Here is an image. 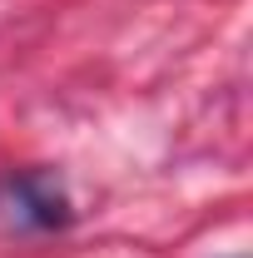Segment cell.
I'll list each match as a JSON object with an SVG mask.
<instances>
[{
	"label": "cell",
	"instance_id": "cell-1",
	"mask_svg": "<svg viewBox=\"0 0 253 258\" xmlns=\"http://www.w3.org/2000/svg\"><path fill=\"white\" fill-rule=\"evenodd\" d=\"M0 209L15 228H30V233H50V228L70 224V194L50 169H20L0 184Z\"/></svg>",
	"mask_w": 253,
	"mask_h": 258
}]
</instances>
